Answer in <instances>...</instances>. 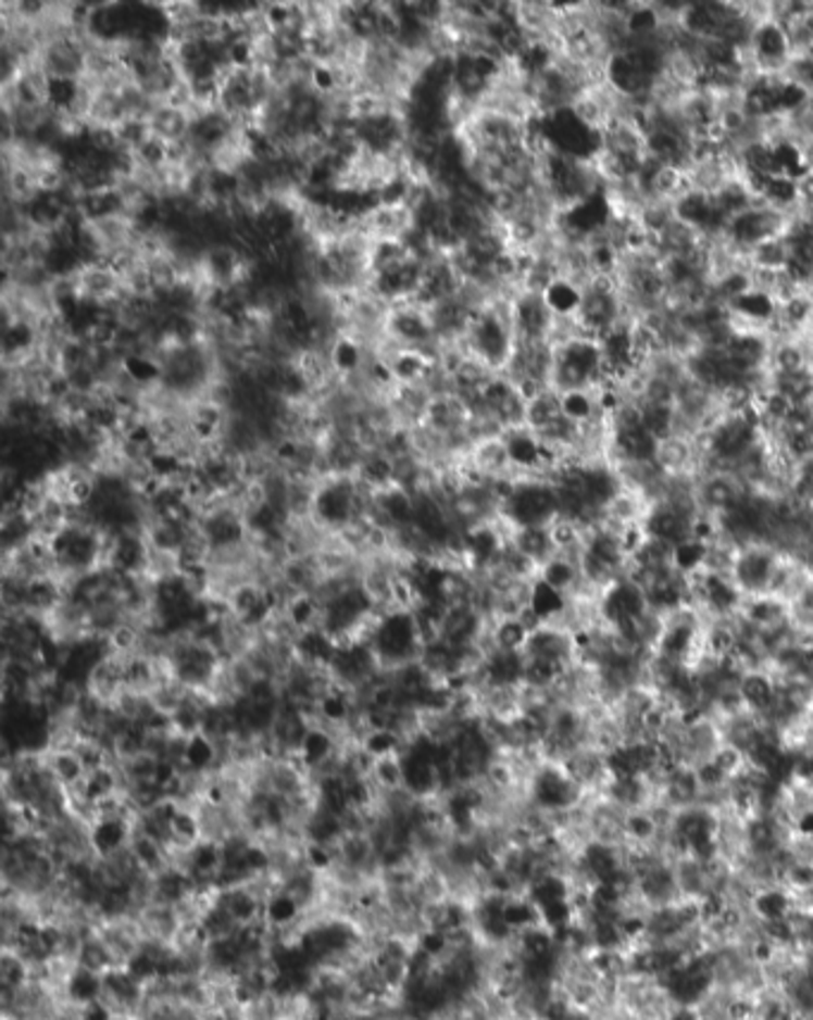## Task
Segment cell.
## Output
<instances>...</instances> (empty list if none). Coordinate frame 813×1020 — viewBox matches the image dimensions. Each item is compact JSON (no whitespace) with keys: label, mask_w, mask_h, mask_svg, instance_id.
<instances>
[{"label":"cell","mask_w":813,"mask_h":1020,"mask_svg":"<svg viewBox=\"0 0 813 1020\" xmlns=\"http://www.w3.org/2000/svg\"><path fill=\"white\" fill-rule=\"evenodd\" d=\"M780 551L768 542H751L739 549L733 570V584L742 599L766 596Z\"/></svg>","instance_id":"cell-1"},{"label":"cell","mask_w":813,"mask_h":1020,"mask_svg":"<svg viewBox=\"0 0 813 1020\" xmlns=\"http://www.w3.org/2000/svg\"><path fill=\"white\" fill-rule=\"evenodd\" d=\"M721 744H723L721 722L716 720V716H711V713H701V716L687 718L680 740H677L673 748V756L677 758V764L680 766L697 770L716 756Z\"/></svg>","instance_id":"cell-2"},{"label":"cell","mask_w":813,"mask_h":1020,"mask_svg":"<svg viewBox=\"0 0 813 1020\" xmlns=\"http://www.w3.org/2000/svg\"><path fill=\"white\" fill-rule=\"evenodd\" d=\"M561 768L585 794H603L615 776L611 758L595 746L575 748L571 756H565Z\"/></svg>","instance_id":"cell-3"},{"label":"cell","mask_w":813,"mask_h":1020,"mask_svg":"<svg viewBox=\"0 0 813 1020\" xmlns=\"http://www.w3.org/2000/svg\"><path fill=\"white\" fill-rule=\"evenodd\" d=\"M739 694H742L745 708L766 722L778 698V680L771 670H749L739 680Z\"/></svg>","instance_id":"cell-4"},{"label":"cell","mask_w":813,"mask_h":1020,"mask_svg":"<svg viewBox=\"0 0 813 1020\" xmlns=\"http://www.w3.org/2000/svg\"><path fill=\"white\" fill-rule=\"evenodd\" d=\"M699 796H701V784L697 778V770L687 766H677L671 770V776L665 778L656 798H661L663 804H668L673 810H685V808L699 806Z\"/></svg>","instance_id":"cell-5"},{"label":"cell","mask_w":813,"mask_h":1020,"mask_svg":"<svg viewBox=\"0 0 813 1020\" xmlns=\"http://www.w3.org/2000/svg\"><path fill=\"white\" fill-rule=\"evenodd\" d=\"M795 257L790 237H773L749 249V263L759 269H787Z\"/></svg>","instance_id":"cell-6"},{"label":"cell","mask_w":813,"mask_h":1020,"mask_svg":"<svg viewBox=\"0 0 813 1020\" xmlns=\"http://www.w3.org/2000/svg\"><path fill=\"white\" fill-rule=\"evenodd\" d=\"M785 858L795 866L813 868V830L797 828L785 844Z\"/></svg>","instance_id":"cell-7"},{"label":"cell","mask_w":813,"mask_h":1020,"mask_svg":"<svg viewBox=\"0 0 813 1020\" xmlns=\"http://www.w3.org/2000/svg\"><path fill=\"white\" fill-rule=\"evenodd\" d=\"M711 764L716 766L725 778L733 780V778H737L739 772H742V770L749 766V756H747L739 746L723 742L721 748L716 752V756L711 758Z\"/></svg>","instance_id":"cell-8"},{"label":"cell","mask_w":813,"mask_h":1020,"mask_svg":"<svg viewBox=\"0 0 813 1020\" xmlns=\"http://www.w3.org/2000/svg\"><path fill=\"white\" fill-rule=\"evenodd\" d=\"M668 1020H699V1016H697V1009H695V1006L677 1004L675 1009H673V1013H671V1018H668Z\"/></svg>","instance_id":"cell-9"},{"label":"cell","mask_w":813,"mask_h":1020,"mask_svg":"<svg viewBox=\"0 0 813 1020\" xmlns=\"http://www.w3.org/2000/svg\"><path fill=\"white\" fill-rule=\"evenodd\" d=\"M804 341V347H806V358H809V373L813 375V331H809V335L802 337Z\"/></svg>","instance_id":"cell-10"}]
</instances>
